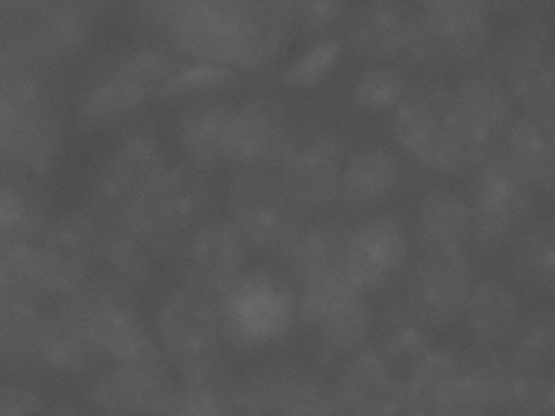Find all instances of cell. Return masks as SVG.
<instances>
[{
    "mask_svg": "<svg viewBox=\"0 0 555 416\" xmlns=\"http://www.w3.org/2000/svg\"><path fill=\"white\" fill-rule=\"evenodd\" d=\"M300 318L313 332L324 364L347 363L356 356L365 348L373 327L365 292L347 272L301 286Z\"/></svg>",
    "mask_w": 555,
    "mask_h": 416,
    "instance_id": "8",
    "label": "cell"
},
{
    "mask_svg": "<svg viewBox=\"0 0 555 416\" xmlns=\"http://www.w3.org/2000/svg\"><path fill=\"white\" fill-rule=\"evenodd\" d=\"M103 262L108 263L115 275L134 288L147 285L154 273L151 252L135 239L125 221H103Z\"/></svg>",
    "mask_w": 555,
    "mask_h": 416,
    "instance_id": "37",
    "label": "cell"
},
{
    "mask_svg": "<svg viewBox=\"0 0 555 416\" xmlns=\"http://www.w3.org/2000/svg\"><path fill=\"white\" fill-rule=\"evenodd\" d=\"M545 415L555 416V376H552L551 384H548Z\"/></svg>",
    "mask_w": 555,
    "mask_h": 416,
    "instance_id": "50",
    "label": "cell"
},
{
    "mask_svg": "<svg viewBox=\"0 0 555 416\" xmlns=\"http://www.w3.org/2000/svg\"><path fill=\"white\" fill-rule=\"evenodd\" d=\"M222 374L201 382H183L167 416H235L227 396Z\"/></svg>",
    "mask_w": 555,
    "mask_h": 416,
    "instance_id": "43",
    "label": "cell"
},
{
    "mask_svg": "<svg viewBox=\"0 0 555 416\" xmlns=\"http://www.w3.org/2000/svg\"><path fill=\"white\" fill-rule=\"evenodd\" d=\"M340 416H412L404 384L379 351L363 348L333 386Z\"/></svg>",
    "mask_w": 555,
    "mask_h": 416,
    "instance_id": "22",
    "label": "cell"
},
{
    "mask_svg": "<svg viewBox=\"0 0 555 416\" xmlns=\"http://www.w3.org/2000/svg\"><path fill=\"white\" fill-rule=\"evenodd\" d=\"M503 81L525 113L555 114V62L547 55L513 68Z\"/></svg>",
    "mask_w": 555,
    "mask_h": 416,
    "instance_id": "39",
    "label": "cell"
},
{
    "mask_svg": "<svg viewBox=\"0 0 555 416\" xmlns=\"http://www.w3.org/2000/svg\"><path fill=\"white\" fill-rule=\"evenodd\" d=\"M285 113L274 98H253L236 109L222 161L235 172H278L287 148Z\"/></svg>",
    "mask_w": 555,
    "mask_h": 416,
    "instance_id": "19",
    "label": "cell"
},
{
    "mask_svg": "<svg viewBox=\"0 0 555 416\" xmlns=\"http://www.w3.org/2000/svg\"><path fill=\"white\" fill-rule=\"evenodd\" d=\"M103 221L90 208L70 211L51 223L41 240L48 298H67L92 278L103 260Z\"/></svg>",
    "mask_w": 555,
    "mask_h": 416,
    "instance_id": "14",
    "label": "cell"
},
{
    "mask_svg": "<svg viewBox=\"0 0 555 416\" xmlns=\"http://www.w3.org/2000/svg\"><path fill=\"white\" fill-rule=\"evenodd\" d=\"M443 2H447V0H411V3H414L421 10H430Z\"/></svg>",
    "mask_w": 555,
    "mask_h": 416,
    "instance_id": "51",
    "label": "cell"
},
{
    "mask_svg": "<svg viewBox=\"0 0 555 416\" xmlns=\"http://www.w3.org/2000/svg\"><path fill=\"white\" fill-rule=\"evenodd\" d=\"M175 70L173 58L165 52L151 49L131 55L90 91L77 122L83 130H95L129 116L157 96Z\"/></svg>",
    "mask_w": 555,
    "mask_h": 416,
    "instance_id": "15",
    "label": "cell"
},
{
    "mask_svg": "<svg viewBox=\"0 0 555 416\" xmlns=\"http://www.w3.org/2000/svg\"><path fill=\"white\" fill-rule=\"evenodd\" d=\"M554 374L519 369L506 361L493 380V399L505 416L545 415V399Z\"/></svg>",
    "mask_w": 555,
    "mask_h": 416,
    "instance_id": "36",
    "label": "cell"
},
{
    "mask_svg": "<svg viewBox=\"0 0 555 416\" xmlns=\"http://www.w3.org/2000/svg\"><path fill=\"white\" fill-rule=\"evenodd\" d=\"M167 360L115 364L89 390L99 416H167L178 393Z\"/></svg>",
    "mask_w": 555,
    "mask_h": 416,
    "instance_id": "18",
    "label": "cell"
},
{
    "mask_svg": "<svg viewBox=\"0 0 555 416\" xmlns=\"http://www.w3.org/2000/svg\"><path fill=\"white\" fill-rule=\"evenodd\" d=\"M240 80L235 67L217 62L201 61L190 67L178 68L171 77L162 84L157 98L175 100V98L191 96L196 93H210L232 87Z\"/></svg>",
    "mask_w": 555,
    "mask_h": 416,
    "instance_id": "40",
    "label": "cell"
},
{
    "mask_svg": "<svg viewBox=\"0 0 555 416\" xmlns=\"http://www.w3.org/2000/svg\"><path fill=\"white\" fill-rule=\"evenodd\" d=\"M489 36V12L479 0H447L434 9L421 10L405 65L464 67L483 54Z\"/></svg>",
    "mask_w": 555,
    "mask_h": 416,
    "instance_id": "11",
    "label": "cell"
},
{
    "mask_svg": "<svg viewBox=\"0 0 555 416\" xmlns=\"http://www.w3.org/2000/svg\"><path fill=\"white\" fill-rule=\"evenodd\" d=\"M383 356L396 363L414 366L431 348V328L408 306L388 309L383 321Z\"/></svg>",
    "mask_w": 555,
    "mask_h": 416,
    "instance_id": "38",
    "label": "cell"
},
{
    "mask_svg": "<svg viewBox=\"0 0 555 416\" xmlns=\"http://www.w3.org/2000/svg\"><path fill=\"white\" fill-rule=\"evenodd\" d=\"M103 356L115 364L165 360L135 298V288L115 273L93 275L60 299Z\"/></svg>",
    "mask_w": 555,
    "mask_h": 416,
    "instance_id": "6",
    "label": "cell"
},
{
    "mask_svg": "<svg viewBox=\"0 0 555 416\" xmlns=\"http://www.w3.org/2000/svg\"><path fill=\"white\" fill-rule=\"evenodd\" d=\"M508 363L519 369L552 374L555 367V308L541 306L519 321Z\"/></svg>",
    "mask_w": 555,
    "mask_h": 416,
    "instance_id": "35",
    "label": "cell"
},
{
    "mask_svg": "<svg viewBox=\"0 0 555 416\" xmlns=\"http://www.w3.org/2000/svg\"><path fill=\"white\" fill-rule=\"evenodd\" d=\"M343 143L323 130L291 133L278 174L301 217L321 213L339 202Z\"/></svg>",
    "mask_w": 555,
    "mask_h": 416,
    "instance_id": "13",
    "label": "cell"
},
{
    "mask_svg": "<svg viewBox=\"0 0 555 416\" xmlns=\"http://www.w3.org/2000/svg\"><path fill=\"white\" fill-rule=\"evenodd\" d=\"M404 226L391 214H375L352 227L347 273L363 292L392 288L408 265Z\"/></svg>",
    "mask_w": 555,
    "mask_h": 416,
    "instance_id": "21",
    "label": "cell"
},
{
    "mask_svg": "<svg viewBox=\"0 0 555 416\" xmlns=\"http://www.w3.org/2000/svg\"><path fill=\"white\" fill-rule=\"evenodd\" d=\"M158 343L183 382H201L220 373L223 337L219 299L184 285L162 302Z\"/></svg>",
    "mask_w": 555,
    "mask_h": 416,
    "instance_id": "7",
    "label": "cell"
},
{
    "mask_svg": "<svg viewBox=\"0 0 555 416\" xmlns=\"http://www.w3.org/2000/svg\"><path fill=\"white\" fill-rule=\"evenodd\" d=\"M411 87L408 75L395 67H378L363 74L353 88L356 104L369 113L395 109Z\"/></svg>",
    "mask_w": 555,
    "mask_h": 416,
    "instance_id": "42",
    "label": "cell"
},
{
    "mask_svg": "<svg viewBox=\"0 0 555 416\" xmlns=\"http://www.w3.org/2000/svg\"><path fill=\"white\" fill-rule=\"evenodd\" d=\"M473 237V211L460 195L434 188L422 198L417 240L422 253L460 252Z\"/></svg>",
    "mask_w": 555,
    "mask_h": 416,
    "instance_id": "30",
    "label": "cell"
},
{
    "mask_svg": "<svg viewBox=\"0 0 555 416\" xmlns=\"http://www.w3.org/2000/svg\"><path fill=\"white\" fill-rule=\"evenodd\" d=\"M502 363L493 348L466 354L434 348L411 366L404 384L412 416L492 415L493 380Z\"/></svg>",
    "mask_w": 555,
    "mask_h": 416,
    "instance_id": "5",
    "label": "cell"
},
{
    "mask_svg": "<svg viewBox=\"0 0 555 416\" xmlns=\"http://www.w3.org/2000/svg\"><path fill=\"white\" fill-rule=\"evenodd\" d=\"M301 36L310 44L336 38L347 20V0H292Z\"/></svg>",
    "mask_w": 555,
    "mask_h": 416,
    "instance_id": "44",
    "label": "cell"
},
{
    "mask_svg": "<svg viewBox=\"0 0 555 416\" xmlns=\"http://www.w3.org/2000/svg\"><path fill=\"white\" fill-rule=\"evenodd\" d=\"M102 356L96 344L57 299L41 325L35 364L61 376H80L90 373Z\"/></svg>",
    "mask_w": 555,
    "mask_h": 416,
    "instance_id": "28",
    "label": "cell"
},
{
    "mask_svg": "<svg viewBox=\"0 0 555 416\" xmlns=\"http://www.w3.org/2000/svg\"><path fill=\"white\" fill-rule=\"evenodd\" d=\"M401 181V165L386 150H366L353 156L340 179L339 204L359 211L388 197Z\"/></svg>",
    "mask_w": 555,
    "mask_h": 416,
    "instance_id": "33",
    "label": "cell"
},
{
    "mask_svg": "<svg viewBox=\"0 0 555 416\" xmlns=\"http://www.w3.org/2000/svg\"><path fill=\"white\" fill-rule=\"evenodd\" d=\"M350 236L352 226L343 220L305 223L282 265L300 288L326 276L347 272Z\"/></svg>",
    "mask_w": 555,
    "mask_h": 416,
    "instance_id": "25",
    "label": "cell"
},
{
    "mask_svg": "<svg viewBox=\"0 0 555 416\" xmlns=\"http://www.w3.org/2000/svg\"><path fill=\"white\" fill-rule=\"evenodd\" d=\"M547 31L542 23H528L515 29L500 46L496 65L503 75L519 65L544 57L547 51Z\"/></svg>",
    "mask_w": 555,
    "mask_h": 416,
    "instance_id": "46",
    "label": "cell"
},
{
    "mask_svg": "<svg viewBox=\"0 0 555 416\" xmlns=\"http://www.w3.org/2000/svg\"><path fill=\"white\" fill-rule=\"evenodd\" d=\"M487 12H513V10L522 9V6L531 5L539 0H479Z\"/></svg>",
    "mask_w": 555,
    "mask_h": 416,
    "instance_id": "48",
    "label": "cell"
},
{
    "mask_svg": "<svg viewBox=\"0 0 555 416\" xmlns=\"http://www.w3.org/2000/svg\"><path fill=\"white\" fill-rule=\"evenodd\" d=\"M167 156L158 140L138 133L126 139L103 166L89 208L103 221H125L132 205L162 178Z\"/></svg>",
    "mask_w": 555,
    "mask_h": 416,
    "instance_id": "16",
    "label": "cell"
},
{
    "mask_svg": "<svg viewBox=\"0 0 555 416\" xmlns=\"http://www.w3.org/2000/svg\"><path fill=\"white\" fill-rule=\"evenodd\" d=\"M509 263L522 288L555 295V217L545 218L519 237Z\"/></svg>",
    "mask_w": 555,
    "mask_h": 416,
    "instance_id": "34",
    "label": "cell"
},
{
    "mask_svg": "<svg viewBox=\"0 0 555 416\" xmlns=\"http://www.w3.org/2000/svg\"><path fill=\"white\" fill-rule=\"evenodd\" d=\"M227 208L251 247L281 263L305 224L278 172L230 174Z\"/></svg>",
    "mask_w": 555,
    "mask_h": 416,
    "instance_id": "10",
    "label": "cell"
},
{
    "mask_svg": "<svg viewBox=\"0 0 555 416\" xmlns=\"http://www.w3.org/2000/svg\"><path fill=\"white\" fill-rule=\"evenodd\" d=\"M235 104L225 98L203 96L194 100L181 114L180 142L184 161L209 172L222 161Z\"/></svg>",
    "mask_w": 555,
    "mask_h": 416,
    "instance_id": "29",
    "label": "cell"
},
{
    "mask_svg": "<svg viewBox=\"0 0 555 416\" xmlns=\"http://www.w3.org/2000/svg\"><path fill=\"white\" fill-rule=\"evenodd\" d=\"M473 174V237L480 250L492 253L512 240L528 220L534 191L502 150L490 155Z\"/></svg>",
    "mask_w": 555,
    "mask_h": 416,
    "instance_id": "12",
    "label": "cell"
},
{
    "mask_svg": "<svg viewBox=\"0 0 555 416\" xmlns=\"http://www.w3.org/2000/svg\"><path fill=\"white\" fill-rule=\"evenodd\" d=\"M418 16L421 10L408 0H365L350 22V46L370 61L405 64Z\"/></svg>",
    "mask_w": 555,
    "mask_h": 416,
    "instance_id": "23",
    "label": "cell"
},
{
    "mask_svg": "<svg viewBox=\"0 0 555 416\" xmlns=\"http://www.w3.org/2000/svg\"><path fill=\"white\" fill-rule=\"evenodd\" d=\"M235 416H340L333 386L292 363L256 367L229 382Z\"/></svg>",
    "mask_w": 555,
    "mask_h": 416,
    "instance_id": "9",
    "label": "cell"
},
{
    "mask_svg": "<svg viewBox=\"0 0 555 416\" xmlns=\"http://www.w3.org/2000/svg\"><path fill=\"white\" fill-rule=\"evenodd\" d=\"M44 403L34 389L21 384H4L0 390V416H41Z\"/></svg>",
    "mask_w": 555,
    "mask_h": 416,
    "instance_id": "47",
    "label": "cell"
},
{
    "mask_svg": "<svg viewBox=\"0 0 555 416\" xmlns=\"http://www.w3.org/2000/svg\"><path fill=\"white\" fill-rule=\"evenodd\" d=\"M292 0H181L173 31L181 49L230 67H264L284 41Z\"/></svg>",
    "mask_w": 555,
    "mask_h": 416,
    "instance_id": "1",
    "label": "cell"
},
{
    "mask_svg": "<svg viewBox=\"0 0 555 416\" xmlns=\"http://www.w3.org/2000/svg\"><path fill=\"white\" fill-rule=\"evenodd\" d=\"M347 42L339 38L314 42L304 55L285 68L282 81L292 88H314L327 80L339 67Z\"/></svg>",
    "mask_w": 555,
    "mask_h": 416,
    "instance_id": "41",
    "label": "cell"
},
{
    "mask_svg": "<svg viewBox=\"0 0 555 416\" xmlns=\"http://www.w3.org/2000/svg\"><path fill=\"white\" fill-rule=\"evenodd\" d=\"M87 32L89 23L82 13L70 9L60 10L48 16L41 25L38 48L51 57L67 55L80 48L86 41Z\"/></svg>",
    "mask_w": 555,
    "mask_h": 416,
    "instance_id": "45",
    "label": "cell"
},
{
    "mask_svg": "<svg viewBox=\"0 0 555 416\" xmlns=\"http://www.w3.org/2000/svg\"><path fill=\"white\" fill-rule=\"evenodd\" d=\"M473 289L467 250L422 253L409 276L405 306L431 330H438L466 312Z\"/></svg>",
    "mask_w": 555,
    "mask_h": 416,
    "instance_id": "17",
    "label": "cell"
},
{
    "mask_svg": "<svg viewBox=\"0 0 555 416\" xmlns=\"http://www.w3.org/2000/svg\"><path fill=\"white\" fill-rule=\"evenodd\" d=\"M41 416H83L77 406L69 405V403H60V405L51 406L44 410Z\"/></svg>",
    "mask_w": 555,
    "mask_h": 416,
    "instance_id": "49",
    "label": "cell"
},
{
    "mask_svg": "<svg viewBox=\"0 0 555 416\" xmlns=\"http://www.w3.org/2000/svg\"><path fill=\"white\" fill-rule=\"evenodd\" d=\"M470 139L483 158L502 150L515 122V101L505 81L495 75L474 74L454 88Z\"/></svg>",
    "mask_w": 555,
    "mask_h": 416,
    "instance_id": "24",
    "label": "cell"
},
{
    "mask_svg": "<svg viewBox=\"0 0 555 416\" xmlns=\"http://www.w3.org/2000/svg\"><path fill=\"white\" fill-rule=\"evenodd\" d=\"M249 249L248 237L230 218L207 221L180 256L186 286L219 299L248 270Z\"/></svg>",
    "mask_w": 555,
    "mask_h": 416,
    "instance_id": "20",
    "label": "cell"
},
{
    "mask_svg": "<svg viewBox=\"0 0 555 416\" xmlns=\"http://www.w3.org/2000/svg\"><path fill=\"white\" fill-rule=\"evenodd\" d=\"M51 306L47 296L0 289V361L4 373L35 364L38 335Z\"/></svg>",
    "mask_w": 555,
    "mask_h": 416,
    "instance_id": "27",
    "label": "cell"
},
{
    "mask_svg": "<svg viewBox=\"0 0 555 416\" xmlns=\"http://www.w3.org/2000/svg\"><path fill=\"white\" fill-rule=\"evenodd\" d=\"M214 200L209 172L178 162L132 205L125 224L155 260H180L190 237L209 221Z\"/></svg>",
    "mask_w": 555,
    "mask_h": 416,
    "instance_id": "3",
    "label": "cell"
},
{
    "mask_svg": "<svg viewBox=\"0 0 555 416\" xmlns=\"http://www.w3.org/2000/svg\"><path fill=\"white\" fill-rule=\"evenodd\" d=\"M391 129L399 146L430 171L464 176L486 161L470 139L456 93L434 78L408 88L392 109Z\"/></svg>",
    "mask_w": 555,
    "mask_h": 416,
    "instance_id": "2",
    "label": "cell"
},
{
    "mask_svg": "<svg viewBox=\"0 0 555 416\" xmlns=\"http://www.w3.org/2000/svg\"><path fill=\"white\" fill-rule=\"evenodd\" d=\"M40 184L11 178L0 187V246L41 244L50 230Z\"/></svg>",
    "mask_w": 555,
    "mask_h": 416,
    "instance_id": "32",
    "label": "cell"
},
{
    "mask_svg": "<svg viewBox=\"0 0 555 416\" xmlns=\"http://www.w3.org/2000/svg\"><path fill=\"white\" fill-rule=\"evenodd\" d=\"M466 315L477 343L495 348L515 334L521 321V304L506 283L489 278L473 289Z\"/></svg>",
    "mask_w": 555,
    "mask_h": 416,
    "instance_id": "31",
    "label": "cell"
},
{
    "mask_svg": "<svg viewBox=\"0 0 555 416\" xmlns=\"http://www.w3.org/2000/svg\"><path fill=\"white\" fill-rule=\"evenodd\" d=\"M227 343L255 353L281 343L300 318V286L274 265L246 270L219 298Z\"/></svg>",
    "mask_w": 555,
    "mask_h": 416,
    "instance_id": "4",
    "label": "cell"
},
{
    "mask_svg": "<svg viewBox=\"0 0 555 416\" xmlns=\"http://www.w3.org/2000/svg\"><path fill=\"white\" fill-rule=\"evenodd\" d=\"M502 152L532 191H552L555 187V114L522 113L516 117Z\"/></svg>",
    "mask_w": 555,
    "mask_h": 416,
    "instance_id": "26",
    "label": "cell"
}]
</instances>
